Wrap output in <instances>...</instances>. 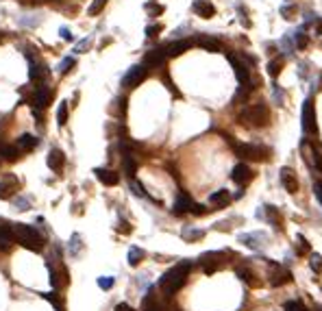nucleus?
Returning a JSON list of instances; mask_svg holds the SVG:
<instances>
[{
	"instance_id": "nucleus-1",
	"label": "nucleus",
	"mask_w": 322,
	"mask_h": 311,
	"mask_svg": "<svg viewBox=\"0 0 322 311\" xmlns=\"http://www.w3.org/2000/svg\"><path fill=\"white\" fill-rule=\"evenodd\" d=\"M189 270H192V261H189V259H183L179 265H174L172 270H168V272L159 279V287L163 289V294L165 296L177 294L179 289L183 287V283H185V279H188Z\"/></svg>"
},
{
	"instance_id": "nucleus-2",
	"label": "nucleus",
	"mask_w": 322,
	"mask_h": 311,
	"mask_svg": "<svg viewBox=\"0 0 322 311\" xmlns=\"http://www.w3.org/2000/svg\"><path fill=\"white\" fill-rule=\"evenodd\" d=\"M11 229L18 244H22L27 250H33V253H42L44 250V237L39 235L37 229L28 227V224H13Z\"/></svg>"
},
{
	"instance_id": "nucleus-3",
	"label": "nucleus",
	"mask_w": 322,
	"mask_h": 311,
	"mask_svg": "<svg viewBox=\"0 0 322 311\" xmlns=\"http://www.w3.org/2000/svg\"><path fill=\"white\" fill-rule=\"evenodd\" d=\"M235 155L244 161H266L270 157V150L257 144H235Z\"/></svg>"
},
{
	"instance_id": "nucleus-4",
	"label": "nucleus",
	"mask_w": 322,
	"mask_h": 311,
	"mask_svg": "<svg viewBox=\"0 0 322 311\" xmlns=\"http://www.w3.org/2000/svg\"><path fill=\"white\" fill-rule=\"evenodd\" d=\"M242 120H244V124H253V127H266V124H270V109L266 103H257L253 104V107L248 109L246 113H242Z\"/></svg>"
},
{
	"instance_id": "nucleus-5",
	"label": "nucleus",
	"mask_w": 322,
	"mask_h": 311,
	"mask_svg": "<svg viewBox=\"0 0 322 311\" xmlns=\"http://www.w3.org/2000/svg\"><path fill=\"white\" fill-rule=\"evenodd\" d=\"M303 131L307 135L318 133V120H316V109H314V100L311 98H307L303 103Z\"/></svg>"
},
{
	"instance_id": "nucleus-6",
	"label": "nucleus",
	"mask_w": 322,
	"mask_h": 311,
	"mask_svg": "<svg viewBox=\"0 0 322 311\" xmlns=\"http://www.w3.org/2000/svg\"><path fill=\"white\" fill-rule=\"evenodd\" d=\"M146 74H148V70H146V66H133L129 70L127 74H124V78H122V85L124 87H129V89H133V87H137L139 83L146 78Z\"/></svg>"
},
{
	"instance_id": "nucleus-7",
	"label": "nucleus",
	"mask_w": 322,
	"mask_h": 311,
	"mask_svg": "<svg viewBox=\"0 0 322 311\" xmlns=\"http://www.w3.org/2000/svg\"><path fill=\"white\" fill-rule=\"evenodd\" d=\"M20 189V183L13 174H4L0 179V200H9Z\"/></svg>"
},
{
	"instance_id": "nucleus-8",
	"label": "nucleus",
	"mask_w": 322,
	"mask_h": 311,
	"mask_svg": "<svg viewBox=\"0 0 322 311\" xmlns=\"http://www.w3.org/2000/svg\"><path fill=\"white\" fill-rule=\"evenodd\" d=\"M253 170L248 168V163H238L233 168V172H231V179L235 181L238 185H248L250 181H253Z\"/></svg>"
},
{
	"instance_id": "nucleus-9",
	"label": "nucleus",
	"mask_w": 322,
	"mask_h": 311,
	"mask_svg": "<svg viewBox=\"0 0 322 311\" xmlns=\"http://www.w3.org/2000/svg\"><path fill=\"white\" fill-rule=\"evenodd\" d=\"M292 281V272L283 265H272V272H270V285L272 287H281V285L290 283Z\"/></svg>"
},
{
	"instance_id": "nucleus-10",
	"label": "nucleus",
	"mask_w": 322,
	"mask_h": 311,
	"mask_svg": "<svg viewBox=\"0 0 322 311\" xmlns=\"http://www.w3.org/2000/svg\"><path fill=\"white\" fill-rule=\"evenodd\" d=\"M238 239L244 246H248V248L261 250V246H264V242H266V235L264 233H242Z\"/></svg>"
},
{
	"instance_id": "nucleus-11",
	"label": "nucleus",
	"mask_w": 322,
	"mask_h": 311,
	"mask_svg": "<svg viewBox=\"0 0 322 311\" xmlns=\"http://www.w3.org/2000/svg\"><path fill=\"white\" fill-rule=\"evenodd\" d=\"M281 183H283V187L288 189L290 194H296V192H298V179H296L294 170L281 168Z\"/></svg>"
},
{
	"instance_id": "nucleus-12",
	"label": "nucleus",
	"mask_w": 322,
	"mask_h": 311,
	"mask_svg": "<svg viewBox=\"0 0 322 311\" xmlns=\"http://www.w3.org/2000/svg\"><path fill=\"white\" fill-rule=\"evenodd\" d=\"M192 205H194V200L189 198V194L188 192H181L179 196H177V203H174V207H172V213L174 215H183V213L192 211Z\"/></svg>"
},
{
	"instance_id": "nucleus-13",
	"label": "nucleus",
	"mask_w": 322,
	"mask_h": 311,
	"mask_svg": "<svg viewBox=\"0 0 322 311\" xmlns=\"http://www.w3.org/2000/svg\"><path fill=\"white\" fill-rule=\"evenodd\" d=\"M220 259H222V255L220 253H205L203 257H200V265H203V270L207 274L215 272V270L220 268Z\"/></svg>"
},
{
	"instance_id": "nucleus-14",
	"label": "nucleus",
	"mask_w": 322,
	"mask_h": 311,
	"mask_svg": "<svg viewBox=\"0 0 322 311\" xmlns=\"http://www.w3.org/2000/svg\"><path fill=\"white\" fill-rule=\"evenodd\" d=\"M94 174H96V179H98L103 185H107V187H113V185H118V183H120V177L113 172V170L96 168V170H94Z\"/></svg>"
},
{
	"instance_id": "nucleus-15",
	"label": "nucleus",
	"mask_w": 322,
	"mask_h": 311,
	"mask_svg": "<svg viewBox=\"0 0 322 311\" xmlns=\"http://www.w3.org/2000/svg\"><path fill=\"white\" fill-rule=\"evenodd\" d=\"M165 50H161V48H155V50H148L146 52V57H144V66L146 68H157V66H161V63L165 61Z\"/></svg>"
},
{
	"instance_id": "nucleus-16",
	"label": "nucleus",
	"mask_w": 322,
	"mask_h": 311,
	"mask_svg": "<svg viewBox=\"0 0 322 311\" xmlns=\"http://www.w3.org/2000/svg\"><path fill=\"white\" fill-rule=\"evenodd\" d=\"M63 165H65V155H63V150L53 148V150L48 153V168L53 170V172H61Z\"/></svg>"
},
{
	"instance_id": "nucleus-17",
	"label": "nucleus",
	"mask_w": 322,
	"mask_h": 311,
	"mask_svg": "<svg viewBox=\"0 0 322 311\" xmlns=\"http://www.w3.org/2000/svg\"><path fill=\"white\" fill-rule=\"evenodd\" d=\"M50 98H53V94H50V89L46 85H42V87L35 89V96H33V104L37 109H46L50 104Z\"/></svg>"
},
{
	"instance_id": "nucleus-18",
	"label": "nucleus",
	"mask_w": 322,
	"mask_h": 311,
	"mask_svg": "<svg viewBox=\"0 0 322 311\" xmlns=\"http://www.w3.org/2000/svg\"><path fill=\"white\" fill-rule=\"evenodd\" d=\"M194 39H181V42H174V44H170L168 48H165V54L168 57H179V54H183L185 50H189L194 46Z\"/></svg>"
},
{
	"instance_id": "nucleus-19",
	"label": "nucleus",
	"mask_w": 322,
	"mask_h": 311,
	"mask_svg": "<svg viewBox=\"0 0 322 311\" xmlns=\"http://www.w3.org/2000/svg\"><path fill=\"white\" fill-rule=\"evenodd\" d=\"M303 148H307V161H309V165L316 170V172H322V155H320V150L316 146H307L305 142H303Z\"/></svg>"
},
{
	"instance_id": "nucleus-20",
	"label": "nucleus",
	"mask_w": 322,
	"mask_h": 311,
	"mask_svg": "<svg viewBox=\"0 0 322 311\" xmlns=\"http://www.w3.org/2000/svg\"><path fill=\"white\" fill-rule=\"evenodd\" d=\"M235 272H238V277L244 281L246 285H250V287H259V285H261V281L257 279V274H255L250 268H246V265H240Z\"/></svg>"
},
{
	"instance_id": "nucleus-21",
	"label": "nucleus",
	"mask_w": 322,
	"mask_h": 311,
	"mask_svg": "<svg viewBox=\"0 0 322 311\" xmlns=\"http://www.w3.org/2000/svg\"><path fill=\"white\" fill-rule=\"evenodd\" d=\"M194 11L198 13L200 18H214L215 9L209 0H194Z\"/></svg>"
},
{
	"instance_id": "nucleus-22",
	"label": "nucleus",
	"mask_w": 322,
	"mask_h": 311,
	"mask_svg": "<svg viewBox=\"0 0 322 311\" xmlns=\"http://www.w3.org/2000/svg\"><path fill=\"white\" fill-rule=\"evenodd\" d=\"M28 77H31L33 81H42V78L48 77V68L44 66V63L33 61V59H31V70H28Z\"/></svg>"
},
{
	"instance_id": "nucleus-23",
	"label": "nucleus",
	"mask_w": 322,
	"mask_h": 311,
	"mask_svg": "<svg viewBox=\"0 0 322 311\" xmlns=\"http://www.w3.org/2000/svg\"><path fill=\"white\" fill-rule=\"evenodd\" d=\"M209 203L214 205V207H226V205L231 203V194L226 192V189H218V192H214L209 196Z\"/></svg>"
},
{
	"instance_id": "nucleus-24",
	"label": "nucleus",
	"mask_w": 322,
	"mask_h": 311,
	"mask_svg": "<svg viewBox=\"0 0 322 311\" xmlns=\"http://www.w3.org/2000/svg\"><path fill=\"white\" fill-rule=\"evenodd\" d=\"M0 157H2L4 161H9V163L18 161V159H20V148L18 146H4V148H0Z\"/></svg>"
},
{
	"instance_id": "nucleus-25",
	"label": "nucleus",
	"mask_w": 322,
	"mask_h": 311,
	"mask_svg": "<svg viewBox=\"0 0 322 311\" xmlns=\"http://www.w3.org/2000/svg\"><path fill=\"white\" fill-rule=\"evenodd\" d=\"M35 146H37V137H33V135L24 133V135H20V137H18V148H22V150H33Z\"/></svg>"
},
{
	"instance_id": "nucleus-26",
	"label": "nucleus",
	"mask_w": 322,
	"mask_h": 311,
	"mask_svg": "<svg viewBox=\"0 0 322 311\" xmlns=\"http://www.w3.org/2000/svg\"><path fill=\"white\" fill-rule=\"evenodd\" d=\"M122 161H124V172H127L129 177L133 179V174L137 172V161H135L133 155L127 153V150H124V159H122Z\"/></svg>"
},
{
	"instance_id": "nucleus-27",
	"label": "nucleus",
	"mask_w": 322,
	"mask_h": 311,
	"mask_svg": "<svg viewBox=\"0 0 322 311\" xmlns=\"http://www.w3.org/2000/svg\"><path fill=\"white\" fill-rule=\"evenodd\" d=\"M266 218H268V222L274 224V227H281V224H283V218H281V213L276 207H266Z\"/></svg>"
},
{
	"instance_id": "nucleus-28",
	"label": "nucleus",
	"mask_w": 322,
	"mask_h": 311,
	"mask_svg": "<svg viewBox=\"0 0 322 311\" xmlns=\"http://www.w3.org/2000/svg\"><path fill=\"white\" fill-rule=\"evenodd\" d=\"M281 70H283V57H276V59H272V61L268 63V74H270V78H276V77H279Z\"/></svg>"
},
{
	"instance_id": "nucleus-29",
	"label": "nucleus",
	"mask_w": 322,
	"mask_h": 311,
	"mask_svg": "<svg viewBox=\"0 0 322 311\" xmlns=\"http://www.w3.org/2000/svg\"><path fill=\"white\" fill-rule=\"evenodd\" d=\"M144 259V250L142 248H137V246H131V250H129V265H139V261Z\"/></svg>"
},
{
	"instance_id": "nucleus-30",
	"label": "nucleus",
	"mask_w": 322,
	"mask_h": 311,
	"mask_svg": "<svg viewBox=\"0 0 322 311\" xmlns=\"http://www.w3.org/2000/svg\"><path fill=\"white\" fill-rule=\"evenodd\" d=\"M205 231L200 229H192V227H185L183 229V239H188V242H196V239H203Z\"/></svg>"
},
{
	"instance_id": "nucleus-31",
	"label": "nucleus",
	"mask_w": 322,
	"mask_h": 311,
	"mask_svg": "<svg viewBox=\"0 0 322 311\" xmlns=\"http://www.w3.org/2000/svg\"><path fill=\"white\" fill-rule=\"evenodd\" d=\"M142 311H161V305L155 300V296L153 292H148V296L144 298V303H142Z\"/></svg>"
},
{
	"instance_id": "nucleus-32",
	"label": "nucleus",
	"mask_w": 322,
	"mask_h": 311,
	"mask_svg": "<svg viewBox=\"0 0 322 311\" xmlns=\"http://www.w3.org/2000/svg\"><path fill=\"white\" fill-rule=\"evenodd\" d=\"M198 46H203L205 50H209V52H218L220 50V42L218 39H209V37H203V39H198Z\"/></svg>"
},
{
	"instance_id": "nucleus-33",
	"label": "nucleus",
	"mask_w": 322,
	"mask_h": 311,
	"mask_svg": "<svg viewBox=\"0 0 322 311\" xmlns=\"http://www.w3.org/2000/svg\"><path fill=\"white\" fill-rule=\"evenodd\" d=\"M309 265H311V270H314L316 274H322V257L318 253H311L309 255Z\"/></svg>"
},
{
	"instance_id": "nucleus-34",
	"label": "nucleus",
	"mask_w": 322,
	"mask_h": 311,
	"mask_svg": "<svg viewBox=\"0 0 322 311\" xmlns=\"http://www.w3.org/2000/svg\"><path fill=\"white\" fill-rule=\"evenodd\" d=\"M57 122H59V127H63V124L68 122V103L59 104V109H57Z\"/></svg>"
},
{
	"instance_id": "nucleus-35",
	"label": "nucleus",
	"mask_w": 322,
	"mask_h": 311,
	"mask_svg": "<svg viewBox=\"0 0 322 311\" xmlns=\"http://www.w3.org/2000/svg\"><path fill=\"white\" fill-rule=\"evenodd\" d=\"M283 309L285 311H309L303 303H300V300H288V303L283 305Z\"/></svg>"
},
{
	"instance_id": "nucleus-36",
	"label": "nucleus",
	"mask_w": 322,
	"mask_h": 311,
	"mask_svg": "<svg viewBox=\"0 0 322 311\" xmlns=\"http://www.w3.org/2000/svg\"><path fill=\"white\" fill-rule=\"evenodd\" d=\"M79 250H80V235L74 233L72 239H70V255H72V257H77Z\"/></svg>"
},
{
	"instance_id": "nucleus-37",
	"label": "nucleus",
	"mask_w": 322,
	"mask_h": 311,
	"mask_svg": "<svg viewBox=\"0 0 322 311\" xmlns=\"http://www.w3.org/2000/svg\"><path fill=\"white\" fill-rule=\"evenodd\" d=\"M294 39H296V46H298V48H307V44H309V37H307V33L303 31V28H300V31H296Z\"/></svg>"
},
{
	"instance_id": "nucleus-38",
	"label": "nucleus",
	"mask_w": 322,
	"mask_h": 311,
	"mask_svg": "<svg viewBox=\"0 0 322 311\" xmlns=\"http://www.w3.org/2000/svg\"><path fill=\"white\" fill-rule=\"evenodd\" d=\"M107 2H109V0H94L92 7H89V16H98V13L105 9V4H107Z\"/></svg>"
},
{
	"instance_id": "nucleus-39",
	"label": "nucleus",
	"mask_w": 322,
	"mask_h": 311,
	"mask_svg": "<svg viewBox=\"0 0 322 311\" xmlns=\"http://www.w3.org/2000/svg\"><path fill=\"white\" fill-rule=\"evenodd\" d=\"M72 68H74V59L72 57H65L63 61L59 63V74H68Z\"/></svg>"
},
{
	"instance_id": "nucleus-40",
	"label": "nucleus",
	"mask_w": 322,
	"mask_h": 311,
	"mask_svg": "<svg viewBox=\"0 0 322 311\" xmlns=\"http://www.w3.org/2000/svg\"><path fill=\"white\" fill-rule=\"evenodd\" d=\"M113 283H115L113 277H100V279H98V287H100V289H111Z\"/></svg>"
},
{
	"instance_id": "nucleus-41",
	"label": "nucleus",
	"mask_w": 322,
	"mask_h": 311,
	"mask_svg": "<svg viewBox=\"0 0 322 311\" xmlns=\"http://www.w3.org/2000/svg\"><path fill=\"white\" fill-rule=\"evenodd\" d=\"M146 11H148L150 16H161V13H163V7H161V4H155V2H146Z\"/></svg>"
},
{
	"instance_id": "nucleus-42",
	"label": "nucleus",
	"mask_w": 322,
	"mask_h": 311,
	"mask_svg": "<svg viewBox=\"0 0 322 311\" xmlns=\"http://www.w3.org/2000/svg\"><path fill=\"white\" fill-rule=\"evenodd\" d=\"M131 189H133V194H135V196H146L144 185H142V183H137V181H135V179H131Z\"/></svg>"
},
{
	"instance_id": "nucleus-43",
	"label": "nucleus",
	"mask_w": 322,
	"mask_h": 311,
	"mask_svg": "<svg viewBox=\"0 0 322 311\" xmlns=\"http://www.w3.org/2000/svg\"><path fill=\"white\" fill-rule=\"evenodd\" d=\"M209 211H211V209H207L205 205H198V203L192 205V213H194V215H207Z\"/></svg>"
},
{
	"instance_id": "nucleus-44",
	"label": "nucleus",
	"mask_w": 322,
	"mask_h": 311,
	"mask_svg": "<svg viewBox=\"0 0 322 311\" xmlns=\"http://www.w3.org/2000/svg\"><path fill=\"white\" fill-rule=\"evenodd\" d=\"M44 298L50 300V303H53V305H54V307H57L59 311H63V305H61V300L57 298V294H44Z\"/></svg>"
},
{
	"instance_id": "nucleus-45",
	"label": "nucleus",
	"mask_w": 322,
	"mask_h": 311,
	"mask_svg": "<svg viewBox=\"0 0 322 311\" xmlns=\"http://www.w3.org/2000/svg\"><path fill=\"white\" fill-rule=\"evenodd\" d=\"M161 33V24H150V26H146V35L148 37H157Z\"/></svg>"
},
{
	"instance_id": "nucleus-46",
	"label": "nucleus",
	"mask_w": 322,
	"mask_h": 311,
	"mask_svg": "<svg viewBox=\"0 0 322 311\" xmlns=\"http://www.w3.org/2000/svg\"><path fill=\"white\" fill-rule=\"evenodd\" d=\"M163 83H165V85H168V89H170V92H172V94H174V96H181V94H179V89H177V87H174V83H172V81H170V74H168V72H165V74H163Z\"/></svg>"
},
{
	"instance_id": "nucleus-47",
	"label": "nucleus",
	"mask_w": 322,
	"mask_h": 311,
	"mask_svg": "<svg viewBox=\"0 0 322 311\" xmlns=\"http://www.w3.org/2000/svg\"><path fill=\"white\" fill-rule=\"evenodd\" d=\"M16 207L20 209V211H27V209L31 207V203H28L27 198H18V200H16Z\"/></svg>"
},
{
	"instance_id": "nucleus-48",
	"label": "nucleus",
	"mask_w": 322,
	"mask_h": 311,
	"mask_svg": "<svg viewBox=\"0 0 322 311\" xmlns=\"http://www.w3.org/2000/svg\"><path fill=\"white\" fill-rule=\"evenodd\" d=\"M59 33H61V37L65 39V42H72V39H74V35L70 33V28H65V26H63L61 31H59Z\"/></svg>"
},
{
	"instance_id": "nucleus-49",
	"label": "nucleus",
	"mask_w": 322,
	"mask_h": 311,
	"mask_svg": "<svg viewBox=\"0 0 322 311\" xmlns=\"http://www.w3.org/2000/svg\"><path fill=\"white\" fill-rule=\"evenodd\" d=\"M118 231H120V233H131V224H129V222H124V220H122V222L118 224Z\"/></svg>"
},
{
	"instance_id": "nucleus-50",
	"label": "nucleus",
	"mask_w": 322,
	"mask_h": 311,
	"mask_svg": "<svg viewBox=\"0 0 322 311\" xmlns=\"http://www.w3.org/2000/svg\"><path fill=\"white\" fill-rule=\"evenodd\" d=\"M87 46H89V39H83L80 44H77V50H74V52H83V50H87Z\"/></svg>"
},
{
	"instance_id": "nucleus-51",
	"label": "nucleus",
	"mask_w": 322,
	"mask_h": 311,
	"mask_svg": "<svg viewBox=\"0 0 322 311\" xmlns=\"http://www.w3.org/2000/svg\"><path fill=\"white\" fill-rule=\"evenodd\" d=\"M314 192H316V196H318V200L322 203V181H318V183L314 185Z\"/></svg>"
},
{
	"instance_id": "nucleus-52",
	"label": "nucleus",
	"mask_w": 322,
	"mask_h": 311,
	"mask_svg": "<svg viewBox=\"0 0 322 311\" xmlns=\"http://www.w3.org/2000/svg\"><path fill=\"white\" fill-rule=\"evenodd\" d=\"M298 244H300V253H303V250H309V242H307L303 235H298Z\"/></svg>"
},
{
	"instance_id": "nucleus-53",
	"label": "nucleus",
	"mask_w": 322,
	"mask_h": 311,
	"mask_svg": "<svg viewBox=\"0 0 322 311\" xmlns=\"http://www.w3.org/2000/svg\"><path fill=\"white\" fill-rule=\"evenodd\" d=\"M115 311H135V309L127 303H120V305H115Z\"/></svg>"
},
{
	"instance_id": "nucleus-54",
	"label": "nucleus",
	"mask_w": 322,
	"mask_h": 311,
	"mask_svg": "<svg viewBox=\"0 0 322 311\" xmlns=\"http://www.w3.org/2000/svg\"><path fill=\"white\" fill-rule=\"evenodd\" d=\"M314 311H322V305H316V307H314Z\"/></svg>"
},
{
	"instance_id": "nucleus-55",
	"label": "nucleus",
	"mask_w": 322,
	"mask_h": 311,
	"mask_svg": "<svg viewBox=\"0 0 322 311\" xmlns=\"http://www.w3.org/2000/svg\"><path fill=\"white\" fill-rule=\"evenodd\" d=\"M0 42H2V33H0Z\"/></svg>"
}]
</instances>
